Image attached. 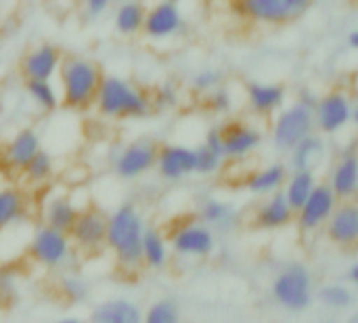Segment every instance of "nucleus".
<instances>
[{"label": "nucleus", "mask_w": 358, "mask_h": 323, "mask_svg": "<svg viewBox=\"0 0 358 323\" xmlns=\"http://www.w3.org/2000/svg\"><path fill=\"white\" fill-rule=\"evenodd\" d=\"M25 208H27V200L19 189L15 187L0 189V231L21 221V217L25 214Z\"/></svg>", "instance_id": "nucleus-29"}, {"label": "nucleus", "mask_w": 358, "mask_h": 323, "mask_svg": "<svg viewBox=\"0 0 358 323\" xmlns=\"http://www.w3.org/2000/svg\"><path fill=\"white\" fill-rule=\"evenodd\" d=\"M145 4L141 0H122L113 13V27L120 36H136L143 29Z\"/></svg>", "instance_id": "nucleus-28"}, {"label": "nucleus", "mask_w": 358, "mask_h": 323, "mask_svg": "<svg viewBox=\"0 0 358 323\" xmlns=\"http://www.w3.org/2000/svg\"><path fill=\"white\" fill-rule=\"evenodd\" d=\"M325 153H327L325 139L313 132L306 139H302L289 151V156H292V168L294 170H315L325 160Z\"/></svg>", "instance_id": "nucleus-24"}, {"label": "nucleus", "mask_w": 358, "mask_h": 323, "mask_svg": "<svg viewBox=\"0 0 358 323\" xmlns=\"http://www.w3.org/2000/svg\"><path fill=\"white\" fill-rule=\"evenodd\" d=\"M283 2H285V8L289 13V19H294V17L304 15L313 6L315 0H283Z\"/></svg>", "instance_id": "nucleus-41"}, {"label": "nucleus", "mask_w": 358, "mask_h": 323, "mask_svg": "<svg viewBox=\"0 0 358 323\" xmlns=\"http://www.w3.org/2000/svg\"><path fill=\"white\" fill-rule=\"evenodd\" d=\"M334 191V195L340 202H350L357 198L358 191V160L355 151H348L338 160V164L331 170V179L327 183Z\"/></svg>", "instance_id": "nucleus-19"}, {"label": "nucleus", "mask_w": 358, "mask_h": 323, "mask_svg": "<svg viewBox=\"0 0 358 323\" xmlns=\"http://www.w3.org/2000/svg\"><path fill=\"white\" fill-rule=\"evenodd\" d=\"M203 145L208 149H212L214 153L222 156V128L220 126H214L206 132V139H203ZM224 160V158H222Z\"/></svg>", "instance_id": "nucleus-40"}, {"label": "nucleus", "mask_w": 358, "mask_h": 323, "mask_svg": "<svg viewBox=\"0 0 358 323\" xmlns=\"http://www.w3.org/2000/svg\"><path fill=\"white\" fill-rule=\"evenodd\" d=\"M294 208L287 204L285 195L281 191H275L271 195H266L264 204H260L258 212H256V223L262 229L268 231H277L287 227L294 221Z\"/></svg>", "instance_id": "nucleus-21"}, {"label": "nucleus", "mask_w": 358, "mask_h": 323, "mask_svg": "<svg viewBox=\"0 0 358 323\" xmlns=\"http://www.w3.org/2000/svg\"><path fill=\"white\" fill-rule=\"evenodd\" d=\"M233 217H235L233 206L222 200H208L199 210V219L208 227H224L233 221Z\"/></svg>", "instance_id": "nucleus-33"}, {"label": "nucleus", "mask_w": 358, "mask_h": 323, "mask_svg": "<svg viewBox=\"0 0 358 323\" xmlns=\"http://www.w3.org/2000/svg\"><path fill=\"white\" fill-rule=\"evenodd\" d=\"M170 2H176V4H180V2H185V0H170Z\"/></svg>", "instance_id": "nucleus-48"}, {"label": "nucleus", "mask_w": 358, "mask_h": 323, "mask_svg": "<svg viewBox=\"0 0 358 323\" xmlns=\"http://www.w3.org/2000/svg\"><path fill=\"white\" fill-rule=\"evenodd\" d=\"M195 149V172L197 174H214V172H218L220 170V166H222V156H218V153H214L212 149H208L203 143L199 145V147H193Z\"/></svg>", "instance_id": "nucleus-35"}, {"label": "nucleus", "mask_w": 358, "mask_h": 323, "mask_svg": "<svg viewBox=\"0 0 358 323\" xmlns=\"http://www.w3.org/2000/svg\"><path fill=\"white\" fill-rule=\"evenodd\" d=\"M348 46L355 50V48H358V29H352L350 34H348Z\"/></svg>", "instance_id": "nucleus-46"}, {"label": "nucleus", "mask_w": 358, "mask_h": 323, "mask_svg": "<svg viewBox=\"0 0 358 323\" xmlns=\"http://www.w3.org/2000/svg\"><path fill=\"white\" fill-rule=\"evenodd\" d=\"M143 265L153 269V271H162L168 267L170 261V248H168V240L164 238L162 231L157 229H147L143 233Z\"/></svg>", "instance_id": "nucleus-27"}, {"label": "nucleus", "mask_w": 358, "mask_h": 323, "mask_svg": "<svg viewBox=\"0 0 358 323\" xmlns=\"http://www.w3.org/2000/svg\"><path fill=\"white\" fill-rule=\"evenodd\" d=\"M78 212L80 210L73 204V198H69V195H52V198H48L44 202L42 219H44V225L67 233L71 229Z\"/></svg>", "instance_id": "nucleus-23"}, {"label": "nucleus", "mask_w": 358, "mask_h": 323, "mask_svg": "<svg viewBox=\"0 0 358 323\" xmlns=\"http://www.w3.org/2000/svg\"><path fill=\"white\" fill-rule=\"evenodd\" d=\"M348 282L352 284V286H357L358 284V265H350V269H348Z\"/></svg>", "instance_id": "nucleus-45"}, {"label": "nucleus", "mask_w": 358, "mask_h": 323, "mask_svg": "<svg viewBox=\"0 0 358 323\" xmlns=\"http://www.w3.org/2000/svg\"><path fill=\"white\" fill-rule=\"evenodd\" d=\"M248 105L258 116H271L279 111L285 103V86L279 82H250L248 84Z\"/></svg>", "instance_id": "nucleus-18"}, {"label": "nucleus", "mask_w": 358, "mask_h": 323, "mask_svg": "<svg viewBox=\"0 0 358 323\" xmlns=\"http://www.w3.org/2000/svg\"><path fill=\"white\" fill-rule=\"evenodd\" d=\"M107 214L96 208H84L78 212L71 229L67 231L71 244L84 252H96L105 246Z\"/></svg>", "instance_id": "nucleus-12"}, {"label": "nucleus", "mask_w": 358, "mask_h": 323, "mask_svg": "<svg viewBox=\"0 0 358 323\" xmlns=\"http://www.w3.org/2000/svg\"><path fill=\"white\" fill-rule=\"evenodd\" d=\"M185 29V15L180 11V4L170 0H159L145 13L143 29L149 40H170L178 36Z\"/></svg>", "instance_id": "nucleus-10"}, {"label": "nucleus", "mask_w": 358, "mask_h": 323, "mask_svg": "<svg viewBox=\"0 0 358 323\" xmlns=\"http://www.w3.org/2000/svg\"><path fill=\"white\" fill-rule=\"evenodd\" d=\"M57 74L61 80V103L71 109H86L92 105L101 82V69L94 61L84 57L61 59Z\"/></svg>", "instance_id": "nucleus-3"}, {"label": "nucleus", "mask_w": 358, "mask_h": 323, "mask_svg": "<svg viewBox=\"0 0 358 323\" xmlns=\"http://www.w3.org/2000/svg\"><path fill=\"white\" fill-rule=\"evenodd\" d=\"M338 204L340 200L334 195L331 187L327 183H317L310 195L306 198V202L296 210L294 219L298 221L302 231L313 233V231H319L327 223V219L331 217Z\"/></svg>", "instance_id": "nucleus-9"}, {"label": "nucleus", "mask_w": 358, "mask_h": 323, "mask_svg": "<svg viewBox=\"0 0 358 323\" xmlns=\"http://www.w3.org/2000/svg\"><path fill=\"white\" fill-rule=\"evenodd\" d=\"M61 65V50L55 44H38L21 59V74L25 80H52Z\"/></svg>", "instance_id": "nucleus-16"}, {"label": "nucleus", "mask_w": 358, "mask_h": 323, "mask_svg": "<svg viewBox=\"0 0 358 323\" xmlns=\"http://www.w3.org/2000/svg\"><path fill=\"white\" fill-rule=\"evenodd\" d=\"M180 319V309L174 298L155 301L145 313V323H176Z\"/></svg>", "instance_id": "nucleus-34"}, {"label": "nucleus", "mask_w": 358, "mask_h": 323, "mask_svg": "<svg viewBox=\"0 0 358 323\" xmlns=\"http://www.w3.org/2000/svg\"><path fill=\"white\" fill-rule=\"evenodd\" d=\"M262 143V132L248 124H231L222 128V158L241 162L252 156Z\"/></svg>", "instance_id": "nucleus-15"}, {"label": "nucleus", "mask_w": 358, "mask_h": 323, "mask_svg": "<svg viewBox=\"0 0 358 323\" xmlns=\"http://www.w3.org/2000/svg\"><path fill=\"white\" fill-rule=\"evenodd\" d=\"M317 101H319V95H315V90L302 88V90L298 92V101H296V103H300V105H304V107H308V109H315Z\"/></svg>", "instance_id": "nucleus-43"}, {"label": "nucleus", "mask_w": 358, "mask_h": 323, "mask_svg": "<svg viewBox=\"0 0 358 323\" xmlns=\"http://www.w3.org/2000/svg\"><path fill=\"white\" fill-rule=\"evenodd\" d=\"M218 84H222V74L218 69H201L193 78V90L197 95H208Z\"/></svg>", "instance_id": "nucleus-38"}, {"label": "nucleus", "mask_w": 358, "mask_h": 323, "mask_svg": "<svg viewBox=\"0 0 358 323\" xmlns=\"http://www.w3.org/2000/svg\"><path fill=\"white\" fill-rule=\"evenodd\" d=\"M323 227L334 246L352 248L358 242V208L355 200L338 204Z\"/></svg>", "instance_id": "nucleus-14"}, {"label": "nucleus", "mask_w": 358, "mask_h": 323, "mask_svg": "<svg viewBox=\"0 0 358 323\" xmlns=\"http://www.w3.org/2000/svg\"><path fill=\"white\" fill-rule=\"evenodd\" d=\"M289 170L285 164H268L264 168H258L256 172L250 174V179L245 181V187L252 195H258V198H266L275 191H281L285 179H287Z\"/></svg>", "instance_id": "nucleus-22"}, {"label": "nucleus", "mask_w": 358, "mask_h": 323, "mask_svg": "<svg viewBox=\"0 0 358 323\" xmlns=\"http://www.w3.org/2000/svg\"><path fill=\"white\" fill-rule=\"evenodd\" d=\"M157 145L151 139H136L120 149L115 156L113 168L115 174L124 181H134L155 168Z\"/></svg>", "instance_id": "nucleus-8"}, {"label": "nucleus", "mask_w": 358, "mask_h": 323, "mask_svg": "<svg viewBox=\"0 0 358 323\" xmlns=\"http://www.w3.org/2000/svg\"><path fill=\"white\" fill-rule=\"evenodd\" d=\"M155 168H157V174L170 183H176L189 174H195V149L187 145H178V143L157 147Z\"/></svg>", "instance_id": "nucleus-13"}, {"label": "nucleus", "mask_w": 358, "mask_h": 323, "mask_svg": "<svg viewBox=\"0 0 358 323\" xmlns=\"http://www.w3.org/2000/svg\"><path fill=\"white\" fill-rule=\"evenodd\" d=\"M40 147H42L40 135L34 128H21L6 143V147L2 151V160L10 170L21 172Z\"/></svg>", "instance_id": "nucleus-17"}, {"label": "nucleus", "mask_w": 358, "mask_h": 323, "mask_svg": "<svg viewBox=\"0 0 358 323\" xmlns=\"http://www.w3.org/2000/svg\"><path fill=\"white\" fill-rule=\"evenodd\" d=\"M317 174L315 170H292V174H287L281 193L285 195L287 204L294 208V212L306 202V198L310 195V191L317 185Z\"/></svg>", "instance_id": "nucleus-26"}, {"label": "nucleus", "mask_w": 358, "mask_h": 323, "mask_svg": "<svg viewBox=\"0 0 358 323\" xmlns=\"http://www.w3.org/2000/svg\"><path fill=\"white\" fill-rule=\"evenodd\" d=\"M25 90L29 99L44 111H55L61 103V97L52 84V80H27Z\"/></svg>", "instance_id": "nucleus-31"}, {"label": "nucleus", "mask_w": 358, "mask_h": 323, "mask_svg": "<svg viewBox=\"0 0 358 323\" xmlns=\"http://www.w3.org/2000/svg\"><path fill=\"white\" fill-rule=\"evenodd\" d=\"M313 116H315V128H319L323 135H338L352 122L355 101L344 90H331L319 97Z\"/></svg>", "instance_id": "nucleus-7"}, {"label": "nucleus", "mask_w": 358, "mask_h": 323, "mask_svg": "<svg viewBox=\"0 0 358 323\" xmlns=\"http://www.w3.org/2000/svg\"><path fill=\"white\" fill-rule=\"evenodd\" d=\"M15 290V275L10 269H2L0 271V296H8Z\"/></svg>", "instance_id": "nucleus-42"}, {"label": "nucleus", "mask_w": 358, "mask_h": 323, "mask_svg": "<svg viewBox=\"0 0 358 323\" xmlns=\"http://www.w3.org/2000/svg\"><path fill=\"white\" fill-rule=\"evenodd\" d=\"M315 132V116L313 109L294 103L289 107H281L279 116L273 122V143L279 151L289 153L302 139Z\"/></svg>", "instance_id": "nucleus-5"}, {"label": "nucleus", "mask_w": 358, "mask_h": 323, "mask_svg": "<svg viewBox=\"0 0 358 323\" xmlns=\"http://www.w3.org/2000/svg\"><path fill=\"white\" fill-rule=\"evenodd\" d=\"M271 294L281 309L289 313H304L310 309L315 298V282L310 269L304 263L285 265L275 277Z\"/></svg>", "instance_id": "nucleus-4"}, {"label": "nucleus", "mask_w": 358, "mask_h": 323, "mask_svg": "<svg viewBox=\"0 0 358 323\" xmlns=\"http://www.w3.org/2000/svg\"><path fill=\"white\" fill-rule=\"evenodd\" d=\"M21 174H23L25 183H29V185H36V187L46 185L52 179V174H55V160H52V156L40 147L34 153V158L25 164Z\"/></svg>", "instance_id": "nucleus-30"}, {"label": "nucleus", "mask_w": 358, "mask_h": 323, "mask_svg": "<svg viewBox=\"0 0 358 323\" xmlns=\"http://www.w3.org/2000/svg\"><path fill=\"white\" fill-rule=\"evenodd\" d=\"M88 15H101L107 11V6L111 4V0H84Z\"/></svg>", "instance_id": "nucleus-44"}, {"label": "nucleus", "mask_w": 358, "mask_h": 323, "mask_svg": "<svg viewBox=\"0 0 358 323\" xmlns=\"http://www.w3.org/2000/svg\"><path fill=\"white\" fill-rule=\"evenodd\" d=\"M141 309L128 298H111L92 311V322L99 323H138Z\"/></svg>", "instance_id": "nucleus-25"}, {"label": "nucleus", "mask_w": 358, "mask_h": 323, "mask_svg": "<svg viewBox=\"0 0 358 323\" xmlns=\"http://www.w3.org/2000/svg\"><path fill=\"white\" fill-rule=\"evenodd\" d=\"M29 256L40 267L59 269L71 259V240L65 231L42 225L31 235Z\"/></svg>", "instance_id": "nucleus-6"}, {"label": "nucleus", "mask_w": 358, "mask_h": 323, "mask_svg": "<svg viewBox=\"0 0 358 323\" xmlns=\"http://www.w3.org/2000/svg\"><path fill=\"white\" fill-rule=\"evenodd\" d=\"M2 103H4V99H2V90H0V109H2Z\"/></svg>", "instance_id": "nucleus-47"}, {"label": "nucleus", "mask_w": 358, "mask_h": 323, "mask_svg": "<svg viewBox=\"0 0 358 323\" xmlns=\"http://www.w3.org/2000/svg\"><path fill=\"white\" fill-rule=\"evenodd\" d=\"M92 103L105 118H143L151 109V99L120 76H101Z\"/></svg>", "instance_id": "nucleus-2"}, {"label": "nucleus", "mask_w": 358, "mask_h": 323, "mask_svg": "<svg viewBox=\"0 0 358 323\" xmlns=\"http://www.w3.org/2000/svg\"><path fill=\"white\" fill-rule=\"evenodd\" d=\"M143 233L145 221L134 204H122L107 217L105 246L124 271H136L143 265Z\"/></svg>", "instance_id": "nucleus-1"}, {"label": "nucleus", "mask_w": 358, "mask_h": 323, "mask_svg": "<svg viewBox=\"0 0 358 323\" xmlns=\"http://www.w3.org/2000/svg\"><path fill=\"white\" fill-rule=\"evenodd\" d=\"M180 103V95L174 82H166L157 88L155 99L151 101V105H155L157 109H172Z\"/></svg>", "instance_id": "nucleus-37"}, {"label": "nucleus", "mask_w": 358, "mask_h": 323, "mask_svg": "<svg viewBox=\"0 0 358 323\" xmlns=\"http://www.w3.org/2000/svg\"><path fill=\"white\" fill-rule=\"evenodd\" d=\"M319 301L331 311H346L355 303V292L346 284H327L319 290Z\"/></svg>", "instance_id": "nucleus-32"}, {"label": "nucleus", "mask_w": 358, "mask_h": 323, "mask_svg": "<svg viewBox=\"0 0 358 323\" xmlns=\"http://www.w3.org/2000/svg\"><path fill=\"white\" fill-rule=\"evenodd\" d=\"M235 11L250 21L266 25H281L289 21L283 0H235Z\"/></svg>", "instance_id": "nucleus-20"}, {"label": "nucleus", "mask_w": 358, "mask_h": 323, "mask_svg": "<svg viewBox=\"0 0 358 323\" xmlns=\"http://www.w3.org/2000/svg\"><path fill=\"white\" fill-rule=\"evenodd\" d=\"M206 101H208V107H210L214 114H220V116L229 114V111L233 109V103H235L231 90H229L227 86H222V84H218L216 88H212V90L206 95Z\"/></svg>", "instance_id": "nucleus-36"}, {"label": "nucleus", "mask_w": 358, "mask_h": 323, "mask_svg": "<svg viewBox=\"0 0 358 323\" xmlns=\"http://www.w3.org/2000/svg\"><path fill=\"white\" fill-rule=\"evenodd\" d=\"M61 294H63L67 301L78 303V301H82V298L86 296V284H84L80 277L69 275V277H65V280L61 282Z\"/></svg>", "instance_id": "nucleus-39"}, {"label": "nucleus", "mask_w": 358, "mask_h": 323, "mask_svg": "<svg viewBox=\"0 0 358 323\" xmlns=\"http://www.w3.org/2000/svg\"><path fill=\"white\" fill-rule=\"evenodd\" d=\"M170 246L180 256L206 259L214 252L216 238H214L212 227H208L203 223H185L172 231Z\"/></svg>", "instance_id": "nucleus-11"}]
</instances>
